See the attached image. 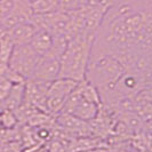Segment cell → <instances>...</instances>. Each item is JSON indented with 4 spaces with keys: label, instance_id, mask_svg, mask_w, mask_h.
I'll return each mask as SVG.
<instances>
[{
    "label": "cell",
    "instance_id": "obj_3",
    "mask_svg": "<svg viewBox=\"0 0 152 152\" xmlns=\"http://www.w3.org/2000/svg\"><path fill=\"white\" fill-rule=\"evenodd\" d=\"M79 83L68 78H58L53 81L47 94V112L50 115L61 113L69 95L78 87Z\"/></svg>",
    "mask_w": 152,
    "mask_h": 152
},
{
    "label": "cell",
    "instance_id": "obj_9",
    "mask_svg": "<svg viewBox=\"0 0 152 152\" xmlns=\"http://www.w3.org/2000/svg\"><path fill=\"white\" fill-rule=\"evenodd\" d=\"M32 13L36 15H46L61 10V0H32Z\"/></svg>",
    "mask_w": 152,
    "mask_h": 152
},
{
    "label": "cell",
    "instance_id": "obj_5",
    "mask_svg": "<svg viewBox=\"0 0 152 152\" xmlns=\"http://www.w3.org/2000/svg\"><path fill=\"white\" fill-rule=\"evenodd\" d=\"M60 73H61V57L47 54L40 57V61L31 79L41 83L52 84L53 81L60 78Z\"/></svg>",
    "mask_w": 152,
    "mask_h": 152
},
{
    "label": "cell",
    "instance_id": "obj_4",
    "mask_svg": "<svg viewBox=\"0 0 152 152\" xmlns=\"http://www.w3.org/2000/svg\"><path fill=\"white\" fill-rule=\"evenodd\" d=\"M39 61L40 56L32 49L29 44L20 45L14 47L8 66L20 73L25 80H29L33 76Z\"/></svg>",
    "mask_w": 152,
    "mask_h": 152
},
{
    "label": "cell",
    "instance_id": "obj_10",
    "mask_svg": "<svg viewBox=\"0 0 152 152\" xmlns=\"http://www.w3.org/2000/svg\"><path fill=\"white\" fill-rule=\"evenodd\" d=\"M24 91H25V83L14 85L8 97L2 102L4 109H9L14 111L18 107H21L24 102Z\"/></svg>",
    "mask_w": 152,
    "mask_h": 152
},
{
    "label": "cell",
    "instance_id": "obj_13",
    "mask_svg": "<svg viewBox=\"0 0 152 152\" xmlns=\"http://www.w3.org/2000/svg\"><path fill=\"white\" fill-rule=\"evenodd\" d=\"M13 86L14 84L10 80H8L6 77L0 75V102L1 103L8 97V95L13 89Z\"/></svg>",
    "mask_w": 152,
    "mask_h": 152
},
{
    "label": "cell",
    "instance_id": "obj_1",
    "mask_svg": "<svg viewBox=\"0 0 152 152\" xmlns=\"http://www.w3.org/2000/svg\"><path fill=\"white\" fill-rule=\"evenodd\" d=\"M95 40L96 36H91L85 31L69 40L61 57L60 78H68L78 83L87 79Z\"/></svg>",
    "mask_w": 152,
    "mask_h": 152
},
{
    "label": "cell",
    "instance_id": "obj_17",
    "mask_svg": "<svg viewBox=\"0 0 152 152\" xmlns=\"http://www.w3.org/2000/svg\"><path fill=\"white\" fill-rule=\"evenodd\" d=\"M81 152H93V150L91 151H81Z\"/></svg>",
    "mask_w": 152,
    "mask_h": 152
},
{
    "label": "cell",
    "instance_id": "obj_11",
    "mask_svg": "<svg viewBox=\"0 0 152 152\" xmlns=\"http://www.w3.org/2000/svg\"><path fill=\"white\" fill-rule=\"evenodd\" d=\"M14 47L15 45L7 37L0 39V69L8 66Z\"/></svg>",
    "mask_w": 152,
    "mask_h": 152
},
{
    "label": "cell",
    "instance_id": "obj_14",
    "mask_svg": "<svg viewBox=\"0 0 152 152\" xmlns=\"http://www.w3.org/2000/svg\"><path fill=\"white\" fill-rule=\"evenodd\" d=\"M6 34H7V30H6V28H5V26L1 24V22H0V39L6 37Z\"/></svg>",
    "mask_w": 152,
    "mask_h": 152
},
{
    "label": "cell",
    "instance_id": "obj_12",
    "mask_svg": "<svg viewBox=\"0 0 152 152\" xmlns=\"http://www.w3.org/2000/svg\"><path fill=\"white\" fill-rule=\"evenodd\" d=\"M1 122H2V128L4 129H14L18 125V120L16 117L15 112L9 109H4L1 112Z\"/></svg>",
    "mask_w": 152,
    "mask_h": 152
},
{
    "label": "cell",
    "instance_id": "obj_8",
    "mask_svg": "<svg viewBox=\"0 0 152 152\" xmlns=\"http://www.w3.org/2000/svg\"><path fill=\"white\" fill-rule=\"evenodd\" d=\"M53 42V34L49 31L40 29L34 33V36L32 37L29 45L32 47V49L38 54L40 57H42L49 53V50L52 49Z\"/></svg>",
    "mask_w": 152,
    "mask_h": 152
},
{
    "label": "cell",
    "instance_id": "obj_6",
    "mask_svg": "<svg viewBox=\"0 0 152 152\" xmlns=\"http://www.w3.org/2000/svg\"><path fill=\"white\" fill-rule=\"evenodd\" d=\"M50 84L41 83L37 80L29 79L25 81V91H24V103H28L42 112H47V94Z\"/></svg>",
    "mask_w": 152,
    "mask_h": 152
},
{
    "label": "cell",
    "instance_id": "obj_16",
    "mask_svg": "<svg viewBox=\"0 0 152 152\" xmlns=\"http://www.w3.org/2000/svg\"><path fill=\"white\" fill-rule=\"evenodd\" d=\"M2 128V122H1V114H0V129Z\"/></svg>",
    "mask_w": 152,
    "mask_h": 152
},
{
    "label": "cell",
    "instance_id": "obj_7",
    "mask_svg": "<svg viewBox=\"0 0 152 152\" xmlns=\"http://www.w3.org/2000/svg\"><path fill=\"white\" fill-rule=\"evenodd\" d=\"M37 31L38 29L34 26V24L31 22H22L13 26L7 32L6 37L15 46L28 45Z\"/></svg>",
    "mask_w": 152,
    "mask_h": 152
},
{
    "label": "cell",
    "instance_id": "obj_2",
    "mask_svg": "<svg viewBox=\"0 0 152 152\" xmlns=\"http://www.w3.org/2000/svg\"><path fill=\"white\" fill-rule=\"evenodd\" d=\"M126 70L119 60L111 54H99L96 58H91L87 79L99 88V93L115 91L118 81Z\"/></svg>",
    "mask_w": 152,
    "mask_h": 152
},
{
    "label": "cell",
    "instance_id": "obj_15",
    "mask_svg": "<svg viewBox=\"0 0 152 152\" xmlns=\"http://www.w3.org/2000/svg\"><path fill=\"white\" fill-rule=\"evenodd\" d=\"M32 152H48V150H47V148H45V149L39 148V149H37V150H34V151H32Z\"/></svg>",
    "mask_w": 152,
    "mask_h": 152
}]
</instances>
